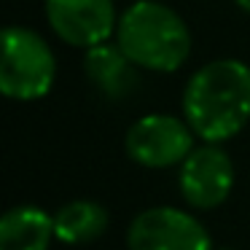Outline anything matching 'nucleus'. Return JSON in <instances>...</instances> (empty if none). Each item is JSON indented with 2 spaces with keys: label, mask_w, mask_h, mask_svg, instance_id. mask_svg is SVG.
Instances as JSON below:
<instances>
[{
  "label": "nucleus",
  "mask_w": 250,
  "mask_h": 250,
  "mask_svg": "<svg viewBox=\"0 0 250 250\" xmlns=\"http://www.w3.org/2000/svg\"><path fill=\"white\" fill-rule=\"evenodd\" d=\"M46 19L65 43L92 49L119 27L113 0H43Z\"/></svg>",
  "instance_id": "nucleus-7"
},
{
  "label": "nucleus",
  "mask_w": 250,
  "mask_h": 250,
  "mask_svg": "<svg viewBox=\"0 0 250 250\" xmlns=\"http://www.w3.org/2000/svg\"><path fill=\"white\" fill-rule=\"evenodd\" d=\"M105 229H108V210L100 202H92V199L67 202L54 215V234L65 245L92 242Z\"/></svg>",
  "instance_id": "nucleus-10"
},
{
  "label": "nucleus",
  "mask_w": 250,
  "mask_h": 250,
  "mask_svg": "<svg viewBox=\"0 0 250 250\" xmlns=\"http://www.w3.org/2000/svg\"><path fill=\"white\" fill-rule=\"evenodd\" d=\"M183 116L196 137L223 143L250 121V67L215 60L194 73L183 92Z\"/></svg>",
  "instance_id": "nucleus-1"
},
{
  "label": "nucleus",
  "mask_w": 250,
  "mask_h": 250,
  "mask_svg": "<svg viewBox=\"0 0 250 250\" xmlns=\"http://www.w3.org/2000/svg\"><path fill=\"white\" fill-rule=\"evenodd\" d=\"M194 151V129L188 121L167 113H151L137 119L126 132V153L137 164L151 169H164L183 164Z\"/></svg>",
  "instance_id": "nucleus-4"
},
{
  "label": "nucleus",
  "mask_w": 250,
  "mask_h": 250,
  "mask_svg": "<svg viewBox=\"0 0 250 250\" xmlns=\"http://www.w3.org/2000/svg\"><path fill=\"white\" fill-rule=\"evenodd\" d=\"M234 3H237V6L242 8V11H248V14H250V0H234Z\"/></svg>",
  "instance_id": "nucleus-11"
},
{
  "label": "nucleus",
  "mask_w": 250,
  "mask_h": 250,
  "mask_svg": "<svg viewBox=\"0 0 250 250\" xmlns=\"http://www.w3.org/2000/svg\"><path fill=\"white\" fill-rule=\"evenodd\" d=\"M116 43L137 67L172 73L191 54V33L178 11L159 0H135L119 17Z\"/></svg>",
  "instance_id": "nucleus-2"
},
{
  "label": "nucleus",
  "mask_w": 250,
  "mask_h": 250,
  "mask_svg": "<svg viewBox=\"0 0 250 250\" xmlns=\"http://www.w3.org/2000/svg\"><path fill=\"white\" fill-rule=\"evenodd\" d=\"M83 70L89 81L100 89V94H105L108 100H124L140 86L137 65L124 54L119 43H110V41L86 49Z\"/></svg>",
  "instance_id": "nucleus-8"
},
{
  "label": "nucleus",
  "mask_w": 250,
  "mask_h": 250,
  "mask_svg": "<svg viewBox=\"0 0 250 250\" xmlns=\"http://www.w3.org/2000/svg\"><path fill=\"white\" fill-rule=\"evenodd\" d=\"M57 60L43 35L30 27H6L0 54V92L11 100H41L51 92Z\"/></svg>",
  "instance_id": "nucleus-3"
},
{
  "label": "nucleus",
  "mask_w": 250,
  "mask_h": 250,
  "mask_svg": "<svg viewBox=\"0 0 250 250\" xmlns=\"http://www.w3.org/2000/svg\"><path fill=\"white\" fill-rule=\"evenodd\" d=\"M180 194L196 210H212L223 205L234 186V164L218 143L199 146L180 164Z\"/></svg>",
  "instance_id": "nucleus-6"
},
{
  "label": "nucleus",
  "mask_w": 250,
  "mask_h": 250,
  "mask_svg": "<svg viewBox=\"0 0 250 250\" xmlns=\"http://www.w3.org/2000/svg\"><path fill=\"white\" fill-rule=\"evenodd\" d=\"M221 250H231V248H221Z\"/></svg>",
  "instance_id": "nucleus-12"
},
{
  "label": "nucleus",
  "mask_w": 250,
  "mask_h": 250,
  "mask_svg": "<svg viewBox=\"0 0 250 250\" xmlns=\"http://www.w3.org/2000/svg\"><path fill=\"white\" fill-rule=\"evenodd\" d=\"M54 234V215L35 205L11 207L0 218V250H49Z\"/></svg>",
  "instance_id": "nucleus-9"
},
{
  "label": "nucleus",
  "mask_w": 250,
  "mask_h": 250,
  "mask_svg": "<svg viewBox=\"0 0 250 250\" xmlns=\"http://www.w3.org/2000/svg\"><path fill=\"white\" fill-rule=\"evenodd\" d=\"M129 250H212L207 229L178 207H151L135 215L126 231Z\"/></svg>",
  "instance_id": "nucleus-5"
}]
</instances>
